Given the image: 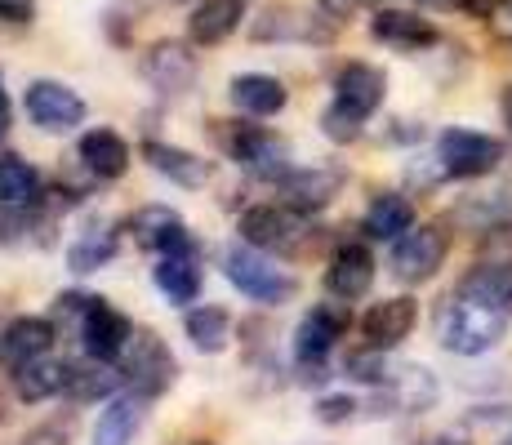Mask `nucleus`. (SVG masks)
<instances>
[{
	"label": "nucleus",
	"mask_w": 512,
	"mask_h": 445,
	"mask_svg": "<svg viewBox=\"0 0 512 445\" xmlns=\"http://www.w3.org/2000/svg\"><path fill=\"white\" fill-rule=\"evenodd\" d=\"M504 334H508V312L486 308V303L468 299L459 290L437 308V339L455 356H486L490 348L504 343Z\"/></svg>",
	"instance_id": "obj_1"
},
{
	"label": "nucleus",
	"mask_w": 512,
	"mask_h": 445,
	"mask_svg": "<svg viewBox=\"0 0 512 445\" xmlns=\"http://www.w3.org/2000/svg\"><path fill=\"white\" fill-rule=\"evenodd\" d=\"M116 370H121V383L143 401H156L174 388L179 379V361L165 348V339L156 330H134L125 352L116 356Z\"/></svg>",
	"instance_id": "obj_2"
},
{
	"label": "nucleus",
	"mask_w": 512,
	"mask_h": 445,
	"mask_svg": "<svg viewBox=\"0 0 512 445\" xmlns=\"http://www.w3.org/2000/svg\"><path fill=\"white\" fill-rule=\"evenodd\" d=\"M223 272H228V281L245 299L263 303V308H281V303H290L294 294H299V281H294L285 267H277V259H268L263 250H254V245H245V241L228 245Z\"/></svg>",
	"instance_id": "obj_3"
},
{
	"label": "nucleus",
	"mask_w": 512,
	"mask_h": 445,
	"mask_svg": "<svg viewBox=\"0 0 512 445\" xmlns=\"http://www.w3.org/2000/svg\"><path fill=\"white\" fill-rule=\"evenodd\" d=\"M352 330V312L348 303H317L299 325H294V365L303 370L308 383L330 379L326 374V356L339 348V339Z\"/></svg>",
	"instance_id": "obj_4"
},
{
	"label": "nucleus",
	"mask_w": 512,
	"mask_h": 445,
	"mask_svg": "<svg viewBox=\"0 0 512 445\" xmlns=\"http://www.w3.org/2000/svg\"><path fill=\"white\" fill-rule=\"evenodd\" d=\"M214 125H219V143H223V152H228L232 161L241 165V170H250L254 178L281 183V178L294 170L285 138L268 134V130H259V125H241V121H214Z\"/></svg>",
	"instance_id": "obj_5"
},
{
	"label": "nucleus",
	"mask_w": 512,
	"mask_h": 445,
	"mask_svg": "<svg viewBox=\"0 0 512 445\" xmlns=\"http://www.w3.org/2000/svg\"><path fill=\"white\" fill-rule=\"evenodd\" d=\"M308 214L290 210V205H250V210L241 214V241L254 245V250L263 254H299L303 241H308Z\"/></svg>",
	"instance_id": "obj_6"
},
{
	"label": "nucleus",
	"mask_w": 512,
	"mask_h": 445,
	"mask_svg": "<svg viewBox=\"0 0 512 445\" xmlns=\"http://www.w3.org/2000/svg\"><path fill=\"white\" fill-rule=\"evenodd\" d=\"M446 254H450L446 232H441L437 223H415L410 232H401L397 241H392L388 267H392V276H397L401 285H423V281H432V276L441 272Z\"/></svg>",
	"instance_id": "obj_7"
},
{
	"label": "nucleus",
	"mask_w": 512,
	"mask_h": 445,
	"mask_svg": "<svg viewBox=\"0 0 512 445\" xmlns=\"http://www.w3.org/2000/svg\"><path fill=\"white\" fill-rule=\"evenodd\" d=\"M437 165L446 178H486L504 165V143L481 130H446L437 138Z\"/></svg>",
	"instance_id": "obj_8"
},
{
	"label": "nucleus",
	"mask_w": 512,
	"mask_h": 445,
	"mask_svg": "<svg viewBox=\"0 0 512 445\" xmlns=\"http://www.w3.org/2000/svg\"><path fill=\"white\" fill-rule=\"evenodd\" d=\"M23 112L36 130L45 134H72L85 121V98L63 81H32L23 94Z\"/></svg>",
	"instance_id": "obj_9"
},
{
	"label": "nucleus",
	"mask_w": 512,
	"mask_h": 445,
	"mask_svg": "<svg viewBox=\"0 0 512 445\" xmlns=\"http://www.w3.org/2000/svg\"><path fill=\"white\" fill-rule=\"evenodd\" d=\"M343 183H348V174L339 165H299V170H290L281 178L277 192H281V205H290V210L321 214L343 192Z\"/></svg>",
	"instance_id": "obj_10"
},
{
	"label": "nucleus",
	"mask_w": 512,
	"mask_h": 445,
	"mask_svg": "<svg viewBox=\"0 0 512 445\" xmlns=\"http://www.w3.org/2000/svg\"><path fill=\"white\" fill-rule=\"evenodd\" d=\"M58 343V330L49 316H14V321L0 330V370L18 374L32 361L49 356V348Z\"/></svg>",
	"instance_id": "obj_11"
},
{
	"label": "nucleus",
	"mask_w": 512,
	"mask_h": 445,
	"mask_svg": "<svg viewBox=\"0 0 512 445\" xmlns=\"http://www.w3.org/2000/svg\"><path fill=\"white\" fill-rule=\"evenodd\" d=\"M196 72H201V63H196L192 45H183V41H156L143 54L147 85H152L156 94H165V98L187 94V89L196 85Z\"/></svg>",
	"instance_id": "obj_12"
},
{
	"label": "nucleus",
	"mask_w": 512,
	"mask_h": 445,
	"mask_svg": "<svg viewBox=\"0 0 512 445\" xmlns=\"http://www.w3.org/2000/svg\"><path fill=\"white\" fill-rule=\"evenodd\" d=\"M130 334H134V325H130V316L125 312H116L107 299H90V308H85V321H81V348L85 356H94V361H112L116 365V356L125 352V343H130Z\"/></svg>",
	"instance_id": "obj_13"
},
{
	"label": "nucleus",
	"mask_w": 512,
	"mask_h": 445,
	"mask_svg": "<svg viewBox=\"0 0 512 445\" xmlns=\"http://www.w3.org/2000/svg\"><path fill=\"white\" fill-rule=\"evenodd\" d=\"M121 227L130 232V241L139 245V250H147V254H170V250H179V245L192 241L183 214L170 210V205H143V210H134Z\"/></svg>",
	"instance_id": "obj_14"
},
{
	"label": "nucleus",
	"mask_w": 512,
	"mask_h": 445,
	"mask_svg": "<svg viewBox=\"0 0 512 445\" xmlns=\"http://www.w3.org/2000/svg\"><path fill=\"white\" fill-rule=\"evenodd\" d=\"M383 94H388V76L374 63H343L334 72V103L343 112H352L357 121H370L383 107Z\"/></svg>",
	"instance_id": "obj_15"
},
{
	"label": "nucleus",
	"mask_w": 512,
	"mask_h": 445,
	"mask_svg": "<svg viewBox=\"0 0 512 445\" xmlns=\"http://www.w3.org/2000/svg\"><path fill=\"white\" fill-rule=\"evenodd\" d=\"M152 281H156V290H161L165 299L174 303V308H187V303H196V294H201V281H205V272H201V245L187 241V245H179V250L161 254V263L152 267Z\"/></svg>",
	"instance_id": "obj_16"
},
{
	"label": "nucleus",
	"mask_w": 512,
	"mask_h": 445,
	"mask_svg": "<svg viewBox=\"0 0 512 445\" xmlns=\"http://www.w3.org/2000/svg\"><path fill=\"white\" fill-rule=\"evenodd\" d=\"M415 325H419V303L410 299V294L374 303V308L361 316V334H366V343L379 352H392L397 343H406Z\"/></svg>",
	"instance_id": "obj_17"
},
{
	"label": "nucleus",
	"mask_w": 512,
	"mask_h": 445,
	"mask_svg": "<svg viewBox=\"0 0 512 445\" xmlns=\"http://www.w3.org/2000/svg\"><path fill=\"white\" fill-rule=\"evenodd\" d=\"M370 285H374V254L361 241L339 245V250L330 254V267H326V290L343 303H357L370 294Z\"/></svg>",
	"instance_id": "obj_18"
},
{
	"label": "nucleus",
	"mask_w": 512,
	"mask_h": 445,
	"mask_svg": "<svg viewBox=\"0 0 512 445\" xmlns=\"http://www.w3.org/2000/svg\"><path fill=\"white\" fill-rule=\"evenodd\" d=\"M379 388L383 405L392 414H423L428 405H437V374L428 365H397V370H388V379Z\"/></svg>",
	"instance_id": "obj_19"
},
{
	"label": "nucleus",
	"mask_w": 512,
	"mask_h": 445,
	"mask_svg": "<svg viewBox=\"0 0 512 445\" xmlns=\"http://www.w3.org/2000/svg\"><path fill=\"white\" fill-rule=\"evenodd\" d=\"M143 161L152 165L161 178H170L174 187H187V192L205 187L210 174H214V165L205 161V156L187 152V147H174V143H161V138H147L143 143Z\"/></svg>",
	"instance_id": "obj_20"
},
{
	"label": "nucleus",
	"mask_w": 512,
	"mask_h": 445,
	"mask_svg": "<svg viewBox=\"0 0 512 445\" xmlns=\"http://www.w3.org/2000/svg\"><path fill=\"white\" fill-rule=\"evenodd\" d=\"M370 36L379 45L397 49V54H419V49L437 45V27L428 18L410 14V9H379L370 18Z\"/></svg>",
	"instance_id": "obj_21"
},
{
	"label": "nucleus",
	"mask_w": 512,
	"mask_h": 445,
	"mask_svg": "<svg viewBox=\"0 0 512 445\" xmlns=\"http://www.w3.org/2000/svg\"><path fill=\"white\" fill-rule=\"evenodd\" d=\"M76 161H81L94 178L112 183V178H121L130 170V143H125L116 130H90V134H81V143H76Z\"/></svg>",
	"instance_id": "obj_22"
},
{
	"label": "nucleus",
	"mask_w": 512,
	"mask_h": 445,
	"mask_svg": "<svg viewBox=\"0 0 512 445\" xmlns=\"http://www.w3.org/2000/svg\"><path fill=\"white\" fill-rule=\"evenodd\" d=\"M245 0H196L192 18H187V36L192 45H223L241 27Z\"/></svg>",
	"instance_id": "obj_23"
},
{
	"label": "nucleus",
	"mask_w": 512,
	"mask_h": 445,
	"mask_svg": "<svg viewBox=\"0 0 512 445\" xmlns=\"http://www.w3.org/2000/svg\"><path fill=\"white\" fill-rule=\"evenodd\" d=\"M228 89H232L236 112H245V116H277V112H285V103H290V89H285L277 76H263V72L236 76Z\"/></svg>",
	"instance_id": "obj_24"
},
{
	"label": "nucleus",
	"mask_w": 512,
	"mask_h": 445,
	"mask_svg": "<svg viewBox=\"0 0 512 445\" xmlns=\"http://www.w3.org/2000/svg\"><path fill=\"white\" fill-rule=\"evenodd\" d=\"M415 227V205H410V196L401 192H379L370 201L366 219H361V232L370 236V241H397L401 232H410Z\"/></svg>",
	"instance_id": "obj_25"
},
{
	"label": "nucleus",
	"mask_w": 512,
	"mask_h": 445,
	"mask_svg": "<svg viewBox=\"0 0 512 445\" xmlns=\"http://www.w3.org/2000/svg\"><path fill=\"white\" fill-rule=\"evenodd\" d=\"M67 379H72V365L41 356V361H32L27 370L14 374V397L27 405H41L49 397H58V392H67Z\"/></svg>",
	"instance_id": "obj_26"
},
{
	"label": "nucleus",
	"mask_w": 512,
	"mask_h": 445,
	"mask_svg": "<svg viewBox=\"0 0 512 445\" xmlns=\"http://www.w3.org/2000/svg\"><path fill=\"white\" fill-rule=\"evenodd\" d=\"M459 294L512 316V267L508 263H477L464 281H459Z\"/></svg>",
	"instance_id": "obj_27"
},
{
	"label": "nucleus",
	"mask_w": 512,
	"mask_h": 445,
	"mask_svg": "<svg viewBox=\"0 0 512 445\" xmlns=\"http://www.w3.org/2000/svg\"><path fill=\"white\" fill-rule=\"evenodd\" d=\"M143 423V397H112L94 423V445H134V432Z\"/></svg>",
	"instance_id": "obj_28"
},
{
	"label": "nucleus",
	"mask_w": 512,
	"mask_h": 445,
	"mask_svg": "<svg viewBox=\"0 0 512 445\" xmlns=\"http://www.w3.org/2000/svg\"><path fill=\"white\" fill-rule=\"evenodd\" d=\"M183 334L192 339L196 352L219 356L232 343V316L223 308H214V303H201V308H192L183 316Z\"/></svg>",
	"instance_id": "obj_29"
},
{
	"label": "nucleus",
	"mask_w": 512,
	"mask_h": 445,
	"mask_svg": "<svg viewBox=\"0 0 512 445\" xmlns=\"http://www.w3.org/2000/svg\"><path fill=\"white\" fill-rule=\"evenodd\" d=\"M116 388H121V370L112 361H94V356H85V365H72V379H67V397L76 405L112 401Z\"/></svg>",
	"instance_id": "obj_30"
},
{
	"label": "nucleus",
	"mask_w": 512,
	"mask_h": 445,
	"mask_svg": "<svg viewBox=\"0 0 512 445\" xmlns=\"http://www.w3.org/2000/svg\"><path fill=\"white\" fill-rule=\"evenodd\" d=\"M250 36L254 41H326V32H317V27L290 5L263 9V18L250 27Z\"/></svg>",
	"instance_id": "obj_31"
},
{
	"label": "nucleus",
	"mask_w": 512,
	"mask_h": 445,
	"mask_svg": "<svg viewBox=\"0 0 512 445\" xmlns=\"http://www.w3.org/2000/svg\"><path fill=\"white\" fill-rule=\"evenodd\" d=\"M112 259H116V227L112 223L90 227V232H81L72 245H67L72 272H98V267H107Z\"/></svg>",
	"instance_id": "obj_32"
},
{
	"label": "nucleus",
	"mask_w": 512,
	"mask_h": 445,
	"mask_svg": "<svg viewBox=\"0 0 512 445\" xmlns=\"http://www.w3.org/2000/svg\"><path fill=\"white\" fill-rule=\"evenodd\" d=\"M41 174L23 156H0V205H36Z\"/></svg>",
	"instance_id": "obj_33"
},
{
	"label": "nucleus",
	"mask_w": 512,
	"mask_h": 445,
	"mask_svg": "<svg viewBox=\"0 0 512 445\" xmlns=\"http://www.w3.org/2000/svg\"><path fill=\"white\" fill-rule=\"evenodd\" d=\"M90 299L94 294H76V290H67V294H58L54 299V308H49V321H54V330L58 334H81V321H85V308H90Z\"/></svg>",
	"instance_id": "obj_34"
},
{
	"label": "nucleus",
	"mask_w": 512,
	"mask_h": 445,
	"mask_svg": "<svg viewBox=\"0 0 512 445\" xmlns=\"http://www.w3.org/2000/svg\"><path fill=\"white\" fill-rule=\"evenodd\" d=\"M343 374L348 379H357V383H370V388H379L383 379H388V361H383V352L379 348H361V352H352L348 361H343Z\"/></svg>",
	"instance_id": "obj_35"
},
{
	"label": "nucleus",
	"mask_w": 512,
	"mask_h": 445,
	"mask_svg": "<svg viewBox=\"0 0 512 445\" xmlns=\"http://www.w3.org/2000/svg\"><path fill=\"white\" fill-rule=\"evenodd\" d=\"M361 125H366V121H357L352 112H343L339 103H330L326 112H321V134H326L330 143H357Z\"/></svg>",
	"instance_id": "obj_36"
},
{
	"label": "nucleus",
	"mask_w": 512,
	"mask_h": 445,
	"mask_svg": "<svg viewBox=\"0 0 512 445\" xmlns=\"http://www.w3.org/2000/svg\"><path fill=\"white\" fill-rule=\"evenodd\" d=\"M32 210L36 205H0V245H14V241H23V236L32 232L36 227Z\"/></svg>",
	"instance_id": "obj_37"
},
{
	"label": "nucleus",
	"mask_w": 512,
	"mask_h": 445,
	"mask_svg": "<svg viewBox=\"0 0 512 445\" xmlns=\"http://www.w3.org/2000/svg\"><path fill=\"white\" fill-rule=\"evenodd\" d=\"M357 397H348V392H339V397H321L317 401V419L326 423V428H339V423H348V419H357Z\"/></svg>",
	"instance_id": "obj_38"
},
{
	"label": "nucleus",
	"mask_w": 512,
	"mask_h": 445,
	"mask_svg": "<svg viewBox=\"0 0 512 445\" xmlns=\"http://www.w3.org/2000/svg\"><path fill=\"white\" fill-rule=\"evenodd\" d=\"M23 445H72V419L36 423V428L23 437Z\"/></svg>",
	"instance_id": "obj_39"
},
{
	"label": "nucleus",
	"mask_w": 512,
	"mask_h": 445,
	"mask_svg": "<svg viewBox=\"0 0 512 445\" xmlns=\"http://www.w3.org/2000/svg\"><path fill=\"white\" fill-rule=\"evenodd\" d=\"M486 23L499 41H512V0H495V9H490Z\"/></svg>",
	"instance_id": "obj_40"
},
{
	"label": "nucleus",
	"mask_w": 512,
	"mask_h": 445,
	"mask_svg": "<svg viewBox=\"0 0 512 445\" xmlns=\"http://www.w3.org/2000/svg\"><path fill=\"white\" fill-rule=\"evenodd\" d=\"M36 0H0V18L5 23H32Z\"/></svg>",
	"instance_id": "obj_41"
},
{
	"label": "nucleus",
	"mask_w": 512,
	"mask_h": 445,
	"mask_svg": "<svg viewBox=\"0 0 512 445\" xmlns=\"http://www.w3.org/2000/svg\"><path fill=\"white\" fill-rule=\"evenodd\" d=\"M317 5H321V14H326L330 23H348V18L361 9V0H317Z\"/></svg>",
	"instance_id": "obj_42"
},
{
	"label": "nucleus",
	"mask_w": 512,
	"mask_h": 445,
	"mask_svg": "<svg viewBox=\"0 0 512 445\" xmlns=\"http://www.w3.org/2000/svg\"><path fill=\"white\" fill-rule=\"evenodd\" d=\"M499 107H504V125L512 130V85H504V94H499Z\"/></svg>",
	"instance_id": "obj_43"
},
{
	"label": "nucleus",
	"mask_w": 512,
	"mask_h": 445,
	"mask_svg": "<svg viewBox=\"0 0 512 445\" xmlns=\"http://www.w3.org/2000/svg\"><path fill=\"white\" fill-rule=\"evenodd\" d=\"M9 134V98H5V89H0V138Z\"/></svg>",
	"instance_id": "obj_44"
},
{
	"label": "nucleus",
	"mask_w": 512,
	"mask_h": 445,
	"mask_svg": "<svg viewBox=\"0 0 512 445\" xmlns=\"http://www.w3.org/2000/svg\"><path fill=\"white\" fill-rule=\"evenodd\" d=\"M419 5H428V9H455V5H464V0H419Z\"/></svg>",
	"instance_id": "obj_45"
},
{
	"label": "nucleus",
	"mask_w": 512,
	"mask_h": 445,
	"mask_svg": "<svg viewBox=\"0 0 512 445\" xmlns=\"http://www.w3.org/2000/svg\"><path fill=\"white\" fill-rule=\"evenodd\" d=\"M9 414H14V410H9V397H5V388H0V428L9 423Z\"/></svg>",
	"instance_id": "obj_46"
},
{
	"label": "nucleus",
	"mask_w": 512,
	"mask_h": 445,
	"mask_svg": "<svg viewBox=\"0 0 512 445\" xmlns=\"http://www.w3.org/2000/svg\"><path fill=\"white\" fill-rule=\"evenodd\" d=\"M428 445H464V441H455V437H432Z\"/></svg>",
	"instance_id": "obj_47"
},
{
	"label": "nucleus",
	"mask_w": 512,
	"mask_h": 445,
	"mask_svg": "<svg viewBox=\"0 0 512 445\" xmlns=\"http://www.w3.org/2000/svg\"><path fill=\"white\" fill-rule=\"evenodd\" d=\"M499 445H512V437H504V441H499Z\"/></svg>",
	"instance_id": "obj_48"
},
{
	"label": "nucleus",
	"mask_w": 512,
	"mask_h": 445,
	"mask_svg": "<svg viewBox=\"0 0 512 445\" xmlns=\"http://www.w3.org/2000/svg\"><path fill=\"white\" fill-rule=\"evenodd\" d=\"M196 445H214V441H196Z\"/></svg>",
	"instance_id": "obj_49"
}]
</instances>
